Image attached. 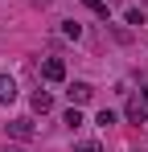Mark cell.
<instances>
[{
    "mask_svg": "<svg viewBox=\"0 0 148 152\" xmlns=\"http://www.w3.org/2000/svg\"><path fill=\"white\" fill-rule=\"evenodd\" d=\"M62 37L78 41V37H82V25H78V21H62Z\"/></svg>",
    "mask_w": 148,
    "mask_h": 152,
    "instance_id": "cell-7",
    "label": "cell"
},
{
    "mask_svg": "<svg viewBox=\"0 0 148 152\" xmlns=\"http://www.w3.org/2000/svg\"><path fill=\"white\" fill-rule=\"evenodd\" d=\"M0 152H25L21 144H0Z\"/></svg>",
    "mask_w": 148,
    "mask_h": 152,
    "instance_id": "cell-13",
    "label": "cell"
},
{
    "mask_svg": "<svg viewBox=\"0 0 148 152\" xmlns=\"http://www.w3.org/2000/svg\"><path fill=\"white\" fill-rule=\"evenodd\" d=\"M33 111H37V115H45V111H53V95H49V91H33Z\"/></svg>",
    "mask_w": 148,
    "mask_h": 152,
    "instance_id": "cell-5",
    "label": "cell"
},
{
    "mask_svg": "<svg viewBox=\"0 0 148 152\" xmlns=\"http://www.w3.org/2000/svg\"><path fill=\"white\" fill-rule=\"evenodd\" d=\"M66 95H70L74 107H82V103L95 99V86H91V82H70V91H66Z\"/></svg>",
    "mask_w": 148,
    "mask_h": 152,
    "instance_id": "cell-4",
    "label": "cell"
},
{
    "mask_svg": "<svg viewBox=\"0 0 148 152\" xmlns=\"http://www.w3.org/2000/svg\"><path fill=\"white\" fill-rule=\"evenodd\" d=\"M41 78L45 82H66V62L62 58H45L41 62Z\"/></svg>",
    "mask_w": 148,
    "mask_h": 152,
    "instance_id": "cell-1",
    "label": "cell"
},
{
    "mask_svg": "<svg viewBox=\"0 0 148 152\" xmlns=\"http://www.w3.org/2000/svg\"><path fill=\"white\" fill-rule=\"evenodd\" d=\"M4 127H8V136H12V140H33V136H37L33 119H25V115H21V119H8Z\"/></svg>",
    "mask_w": 148,
    "mask_h": 152,
    "instance_id": "cell-2",
    "label": "cell"
},
{
    "mask_svg": "<svg viewBox=\"0 0 148 152\" xmlns=\"http://www.w3.org/2000/svg\"><path fill=\"white\" fill-rule=\"evenodd\" d=\"M12 99H17V78L0 74V103H12Z\"/></svg>",
    "mask_w": 148,
    "mask_h": 152,
    "instance_id": "cell-6",
    "label": "cell"
},
{
    "mask_svg": "<svg viewBox=\"0 0 148 152\" xmlns=\"http://www.w3.org/2000/svg\"><path fill=\"white\" fill-rule=\"evenodd\" d=\"M127 25H144V12L140 8H127Z\"/></svg>",
    "mask_w": 148,
    "mask_h": 152,
    "instance_id": "cell-12",
    "label": "cell"
},
{
    "mask_svg": "<svg viewBox=\"0 0 148 152\" xmlns=\"http://www.w3.org/2000/svg\"><path fill=\"white\" fill-rule=\"evenodd\" d=\"M140 99H144V103H148V86H144V91H140Z\"/></svg>",
    "mask_w": 148,
    "mask_h": 152,
    "instance_id": "cell-14",
    "label": "cell"
},
{
    "mask_svg": "<svg viewBox=\"0 0 148 152\" xmlns=\"http://www.w3.org/2000/svg\"><path fill=\"white\" fill-rule=\"evenodd\" d=\"M62 124L70 127V132H74V127H82V111H78V107H70V111L62 115Z\"/></svg>",
    "mask_w": 148,
    "mask_h": 152,
    "instance_id": "cell-8",
    "label": "cell"
},
{
    "mask_svg": "<svg viewBox=\"0 0 148 152\" xmlns=\"http://www.w3.org/2000/svg\"><path fill=\"white\" fill-rule=\"evenodd\" d=\"M123 115H127V124H144V119H148V103L140 99V95H132L127 107H123Z\"/></svg>",
    "mask_w": 148,
    "mask_h": 152,
    "instance_id": "cell-3",
    "label": "cell"
},
{
    "mask_svg": "<svg viewBox=\"0 0 148 152\" xmlns=\"http://www.w3.org/2000/svg\"><path fill=\"white\" fill-rule=\"evenodd\" d=\"M99 127H111V124H119V115H115V111H111V107H103V111H99V119H95Z\"/></svg>",
    "mask_w": 148,
    "mask_h": 152,
    "instance_id": "cell-9",
    "label": "cell"
},
{
    "mask_svg": "<svg viewBox=\"0 0 148 152\" xmlns=\"http://www.w3.org/2000/svg\"><path fill=\"white\" fill-rule=\"evenodd\" d=\"M86 8H91V12H95V17H107V12H111V8H107V4H103V0H86Z\"/></svg>",
    "mask_w": 148,
    "mask_h": 152,
    "instance_id": "cell-11",
    "label": "cell"
},
{
    "mask_svg": "<svg viewBox=\"0 0 148 152\" xmlns=\"http://www.w3.org/2000/svg\"><path fill=\"white\" fill-rule=\"evenodd\" d=\"M74 152H103V144H99V140H78Z\"/></svg>",
    "mask_w": 148,
    "mask_h": 152,
    "instance_id": "cell-10",
    "label": "cell"
}]
</instances>
